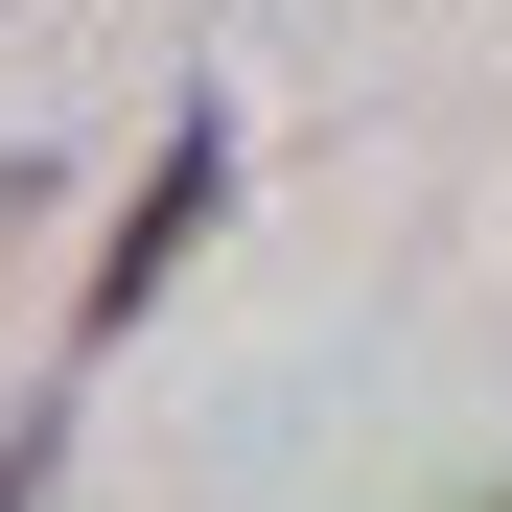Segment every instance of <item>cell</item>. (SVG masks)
<instances>
[{"label":"cell","mask_w":512,"mask_h":512,"mask_svg":"<svg viewBox=\"0 0 512 512\" xmlns=\"http://www.w3.org/2000/svg\"><path fill=\"white\" fill-rule=\"evenodd\" d=\"M210 210H233V94L187 70V94H163V140H140V187H117V233H94V280H70V350H140L163 280L210 256Z\"/></svg>","instance_id":"cell-1"},{"label":"cell","mask_w":512,"mask_h":512,"mask_svg":"<svg viewBox=\"0 0 512 512\" xmlns=\"http://www.w3.org/2000/svg\"><path fill=\"white\" fill-rule=\"evenodd\" d=\"M70 489V396H0V512H47Z\"/></svg>","instance_id":"cell-2"},{"label":"cell","mask_w":512,"mask_h":512,"mask_svg":"<svg viewBox=\"0 0 512 512\" xmlns=\"http://www.w3.org/2000/svg\"><path fill=\"white\" fill-rule=\"evenodd\" d=\"M489 512H512V489H489Z\"/></svg>","instance_id":"cell-3"}]
</instances>
